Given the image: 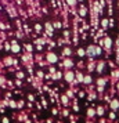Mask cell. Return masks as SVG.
Segmentation results:
<instances>
[{
	"instance_id": "30bf717a",
	"label": "cell",
	"mask_w": 119,
	"mask_h": 123,
	"mask_svg": "<svg viewBox=\"0 0 119 123\" xmlns=\"http://www.w3.org/2000/svg\"><path fill=\"white\" fill-rule=\"evenodd\" d=\"M89 115H90V116H93V115H94V109H90V111H89Z\"/></svg>"
},
{
	"instance_id": "3957f363",
	"label": "cell",
	"mask_w": 119,
	"mask_h": 123,
	"mask_svg": "<svg viewBox=\"0 0 119 123\" xmlns=\"http://www.w3.org/2000/svg\"><path fill=\"white\" fill-rule=\"evenodd\" d=\"M105 47H107V49H109V47H111V39H109V37H107V39H105Z\"/></svg>"
},
{
	"instance_id": "52a82bcc",
	"label": "cell",
	"mask_w": 119,
	"mask_h": 123,
	"mask_svg": "<svg viewBox=\"0 0 119 123\" xmlns=\"http://www.w3.org/2000/svg\"><path fill=\"white\" fill-rule=\"evenodd\" d=\"M109 119H115V113H113V112L109 113Z\"/></svg>"
},
{
	"instance_id": "4fadbf2b",
	"label": "cell",
	"mask_w": 119,
	"mask_h": 123,
	"mask_svg": "<svg viewBox=\"0 0 119 123\" xmlns=\"http://www.w3.org/2000/svg\"><path fill=\"white\" fill-rule=\"evenodd\" d=\"M118 90H119V83H118Z\"/></svg>"
},
{
	"instance_id": "6da1fadb",
	"label": "cell",
	"mask_w": 119,
	"mask_h": 123,
	"mask_svg": "<svg viewBox=\"0 0 119 123\" xmlns=\"http://www.w3.org/2000/svg\"><path fill=\"white\" fill-rule=\"evenodd\" d=\"M111 108H112V111H116L119 108V101L118 100H112V102H111Z\"/></svg>"
},
{
	"instance_id": "ba28073f",
	"label": "cell",
	"mask_w": 119,
	"mask_h": 123,
	"mask_svg": "<svg viewBox=\"0 0 119 123\" xmlns=\"http://www.w3.org/2000/svg\"><path fill=\"white\" fill-rule=\"evenodd\" d=\"M86 14V10L85 8H82V10H80V15H85Z\"/></svg>"
},
{
	"instance_id": "9c48e42d",
	"label": "cell",
	"mask_w": 119,
	"mask_h": 123,
	"mask_svg": "<svg viewBox=\"0 0 119 123\" xmlns=\"http://www.w3.org/2000/svg\"><path fill=\"white\" fill-rule=\"evenodd\" d=\"M98 113H100V115H102V113H104V109H102V108H98Z\"/></svg>"
},
{
	"instance_id": "8fae6325",
	"label": "cell",
	"mask_w": 119,
	"mask_h": 123,
	"mask_svg": "<svg viewBox=\"0 0 119 123\" xmlns=\"http://www.w3.org/2000/svg\"><path fill=\"white\" fill-rule=\"evenodd\" d=\"M13 50H14V51H18V50H19V47H18V46H14V47H13Z\"/></svg>"
},
{
	"instance_id": "8992f818",
	"label": "cell",
	"mask_w": 119,
	"mask_h": 123,
	"mask_svg": "<svg viewBox=\"0 0 119 123\" xmlns=\"http://www.w3.org/2000/svg\"><path fill=\"white\" fill-rule=\"evenodd\" d=\"M67 79H68V80H72V73H68V75H67Z\"/></svg>"
},
{
	"instance_id": "277c9868",
	"label": "cell",
	"mask_w": 119,
	"mask_h": 123,
	"mask_svg": "<svg viewBox=\"0 0 119 123\" xmlns=\"http://www.w3.org/2000/svg\"><path fill=\"white\" fill-rule=\"evenodd\" d=\"M75 3H76V0H68V4H69V6H75Z\"/></svg>"
},
{
	"instance_id": "7a4b0ae2",
	"label": "cell",
	"mask_w": 119,
	"mask_h": 123,
	"mask_svg": "<svg viewBox=\"0 0 119 123\" xmlns=\"http://www.w3.org/2000/svg\"><path fill=\"white\" fill-rule=\"evenodd\" d=\"M49 61H51V62H56V61H57V57L54 55V54H50V55H49Z\"/></svg>"
},
{
	"instance_id": "5b68a950",
	"label": "cell",
	"mask_w": 119,
	"mask_h": 123,
	"mask_svg": "<svg viewBox=\"0 0 119 123\" xmlns=\"http://www.w3.org/2000/svg\"><path fill=\"white\" fill-rule=\"evenodd\" d=\"M85 82H86V83H90V82H91V79H90V76H86V79H85Z\"/></svg>"
},
{
	"instance_id": "7c38bea8",
	"label": "cell",
	"mask_w": 119,
	"mask_h": 123,
	"mask_svg": "<svg viewBox=\"0 0 119 123\" xmlns=\"http://www.w3.org/2000/svg\"><path fill=\"white\" fill-rule=\"evenodd\" d=\"M105 83V82H104V79H100V80H98V84H104Z\"/></svg>"
}]
</instances>
